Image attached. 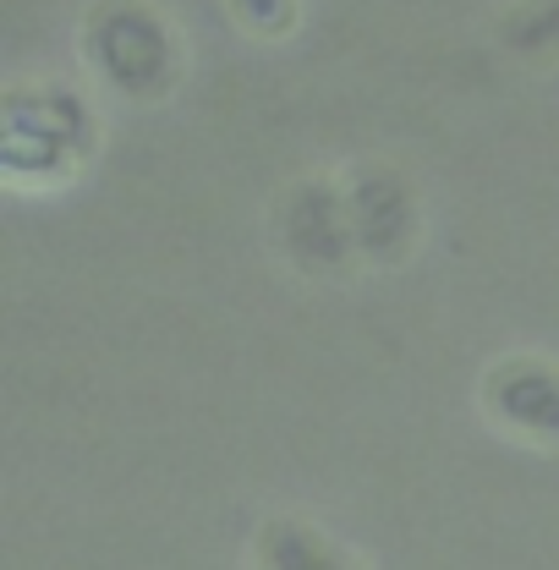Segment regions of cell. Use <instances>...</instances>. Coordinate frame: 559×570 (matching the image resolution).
Wrapping results in <instances>:
<instances>
[{"mask_svg": "<svg viewBox=\"0 0 559 570\" xmlns=\"http://www.w3.org/2000/svg\"><path fill=\"white\" fill-rule=\"evenodd\" d=\"M82 61L121 99H159L182 77V45L154 6L99 0L82 22Z\"/></svg>", "mask_w": 559, "mask_h": 570, "instance_id": "obj_1", "label": "cell"}, {"mask_svg": "<svg viewBox=\"0 0 559 570\" xmlns=\"http://www.w3.org/2000/svg\"><path fill=\"white\" fill-rule=\"evenodd\" d=\"M88 142H94V127H88V110L77 94H67V88H11L6 94V170H11V181L28 176V159H33L39 181L67 176L88 154Z\"/></svg>", "mask_w": 559, "mask_h": 570, "instance_id": "obj_2", "label": "cell"}, {"mask_svg": "<svg viewBox=\"0 0 559 570\" xmlns=\"http://www.w3.org/2000/svg\"><path fill=\"white\" fill-rule=\"evenodd\" d=\"M275 242L302 275H335L351 258H362L346 209V181H296L275 209Z\"/></svg>", "mask_w": 559, "mask_h": 570, "instance_id": "obj_3", "label": "cell"}, {"mask_svg": "<svg viewBox=\"0 0 559 570\" xmlns=\"http://www.w3.org/2000/svg\"><path fill=\"white\" fill-rule=\"evenodd\" d=\"M346 209L356 230V253L373 264H401L418 242V198L401 170L362 165L346 176Z\"/></svg>", "mask_w": 559, "mask_h": 570, "instance_id": "obj_4", "label": "cell"}, {"mask_svg": "<svg viewBox=\"0 0 559 570\" xmlns=\"http://www.w3.org/2000/svg\"><path fill=\"white\" fill-rule=\"evenodd\" d=\"M483 406L499 428L559 450V367L543 356H504L483 379Z\"/></svg>", "mask_w": 559, "mask_h": 570, "instance_id": "obj_5", "label": "cell"}, {"mask_svg": "<svg viewBox=\"0 0 559 570\" xmlns=\"http://www.w3.org/2000/svg\"><path fill=\"white\" fill-rule=\"evenodd\" d=\"M253 560L258 570H362L330 532H318L313 521H296V515H275L258 527Z\"/></svg>", "mask_w": 559, "mask_h": 570, "instance_id": "obj_6", "label": "cell"}, {"mask_svg": "<svg viewBox=\"0 0 559 570\" xmlns=\"http://www.w3.org/2000/svg\"><path fill=\"white\" fill-rule=\"evenodd\" d=\"M504 45L521 50V56L555 50L559 45V0H527L521 11H510V17H504Z\"/></svg>", "mask_w": 559, "mask_h": 570, "instance_id": "obj_7", "label": "cell"}, {"mask_svg": "<svg viewBox=\"0 0 559 570\" xmlns=\"http://www.w3.org/2000/svg\"><path fill=\"white\" fill-rule=\"evenodd\" d=\"M225 6L253 39H285L296 28V0H225Z\"/></svg>", "mask_w": 559, "mask_h": 570, "instance_id": "obj_8", "label": "cell"}]
</instances>
